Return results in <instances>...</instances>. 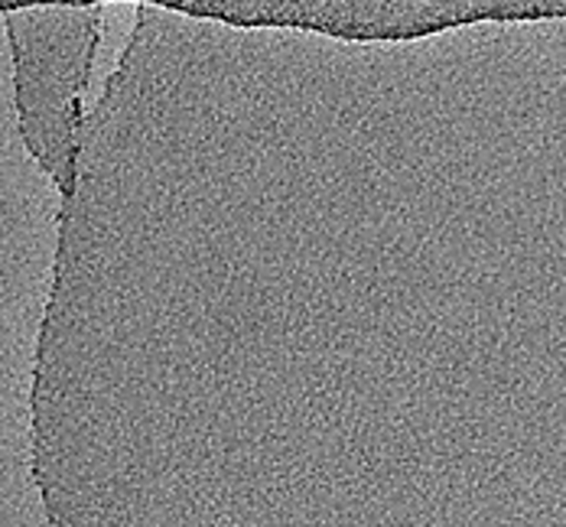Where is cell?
<instances>
[{
    "label": "cell",
    "mask_w": 566,
    "mask_h": 527,
    "mask_svg": "<svg viewBox=\"0 0 566 527\" xmlns=\"http://www.w3.org/2000/svg\"><path fill=\"white\" fill-rule=\"evenodd\" d=\"M13 56L17 134L65 205L85 137V92L102 46V3L3 10Z\"/></svg>",
    "instance_id": "6da1fadb"
}]
</instances>
